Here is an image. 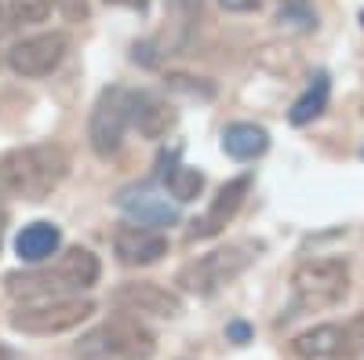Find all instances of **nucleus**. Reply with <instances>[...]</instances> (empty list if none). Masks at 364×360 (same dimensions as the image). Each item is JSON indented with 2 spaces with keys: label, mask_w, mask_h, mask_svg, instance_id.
Segmentation results:
<instances>
[{
  "label": "nucleus",
  "mask_w": 364,
  "mask_h": 360,
  "mask_svg": "<svg viewBox=\"0 0 364 360\" xmlns=\"http://www.w3.org/2000/svg\"><path fill=\"white\" fill-rule=\"evenodd\" d=\"M102 277L99 255L87 248H66L51 262L15 269L4 277V288L11 298L22 302H48V298H77L80 291H91Z\"/></svg>",
  "instance_id": "nucleus-1"
},
{
  "label": "nucleus",
  "mask_w": 364,
  "mask_h": 360,
  "mask_svg": "<svg viewBox=\"0 0 364 360\" xmlns=\"http://www.w3.org/2000/svg\"><path fill=\"white\" fill-rule=\"evenodd\" d=\"M70 175V153L58 142L15 146L0 157V190L8 197L41 204L48 200Z\"/></svg>",
  "instance_id": "nucleus-2"
},
{
  "label": "nucleus",
  "mask_w": 364,
  "mask_h": 360,
  "mask_svg": "<svg viewBox=\"0 0 364 360\" xmlns=\"http://www.w3.org/2000/svg\"><path fill=\"white\" fill-rule=\"evenodd\" d=\"M350 291V262L339 255H321V258H302L291 273V306L288 317L302 313H321L339 306Z\"/></svg>",
  "instance_id": "nucleus-3"
},
{
  "label": "nucleus",
  "mask_w": 364,
  "mask_h": 360,
  "mask_svg": "<svg viewBox=\"0 0 364 360\" xmlns=\"http://www.w3.org/2000/svg\"><path fill=\"white\" fill-rule=\"evenodd\" d=\"M157 353L154 332L132 313H113L95 332H87L77 346L80 360H149Z\"/></svg>",
  "instance_id": "nucleus-4"
},
{
  "label": "nucleus",
  "mask_w": 364,
  "mask_h": 360,
  "mask_svg": "<svg viewBox=\"0 0 364 360\" xmlns=\"http://www.w3.org/2000/svg\"><path fill=\"white\" fill-rule=\"evenodd\" d=\"M259 251H262L259 240H233L226 248H215V251L197 255L193 262H186L178 269L175 284L190 295H215L219 288L233 284L245 273V269L259 258Z\"/></svg>",
  "instance_id": "nucleus-5"
},
{
  "label": "nucleus",
  "mask_w": 364,
  "mask_h": 360,
  "mask_svg": "<svg viewBox=\"0 0 364 360\" xmlns=\"http://www.w3.org/2000/svg\"><path fill=\"white\" fill-rule=\"evenodd\" d=\"M132 128V92L128 87H102L95 106H91V116H87V146L91 153L109 160L120 153L124 146V135Z\"/></svg>",
  "instance_id": "nucleus-6"
},
{
  "label": "nucleus",
  "mask_w": 364,
  "mask_h": 360,
  "mask_svg": "<svg viewBox=\"0 0 364 360\" xmlns=\"http://www.w3.org/2000/svg\"><path fill=\"white\" fill-rule=\"evenodd\" d=\"M95 313L91 298H48V302H22L11 310V327L22 335H63L73 332Z\"/></svg>",
  "instance_id": "nucleus-7"
},
{
  "label": "nucleus",
  "mask_w": 364,
  "mask_h": 360,
  "mask_svg": "<svg viewBox=\"0 0 364 360\" xmlns=\"http://www.w3.org/2000/svg\"><path fill=\"white\" fill-rule=\"evenodd\" d=\"M70 55V33L66 29H48V33H33V37H22L18 44H11L8 51V66L18 77H48L63 66V58Z\"/></svg>",
  "instance_id": "nucleus-8"
},
{
  "label": "nucleus",
  "mask_w": 364,
  "mask_h": 360,
  "mask_svg": "<svg viewBox=\"0 0 364 360\" xmlns=\"http://www.w3.org/2000/svg\"><path fill=\"white\" fill-rule=\"evenodd\" d=\"M113 302L132 313V317H164V320H175L182 313V298L161 284H149V280H139V284H124L113 291Z\"/></svg>",
  "instance_id": "nucleus-9"
},
{
  "label": "nucleus",
  "mask_w": 364,
  "mask_h": 360,
  "mask_svg": "<svg viewBox=\"0 0 364 360\" xmlns=\"http://www.w3.org/2000/svg\"><path fill=\"white\" fill-rule=\"evenodd\" d=\"M113 251L124 266H154L168 255V236L161 229H146V226L124 222L113 233Z\"/></svg>",
  "instance_id": "nucleus-10"
},
{
  "label": "nucleus",
  "mask_w": 364,
  "mask_h": 360,
  "mask_svg": "<svg viewBox=\"0 0 364 360\" xmlns=\"http://www.w3.org/2000/svg\"><path fill=\"white\" fill-rule=\"evenodd\" d=\"M248 190H252V178L248 175H240V178H230V182L215 193V200L208 204V212L193 222V229H190V236H215V233H223L233 219H237V212L245 207V197H248Z\"/></svg>",
  "instance_id": "nucleus-11"
},
{
  "label": "nucleus",
  "mask_w": 364,
  "mask_h": 360,
  "mask_svg": "<svg viewBox=\"0 0 364 360\" xmlns=\"http://www.w3.org/2000/svg\"><path fill=\"white\" fill-rule=\"evenodd\" d=\"M117 204L124 207L135 226H146V229H161V226H175L178 222V207L168 197L149 193V190H124Z\"/></svg>",
  "instance_id": "nucleus-12"
},
{
  "label": "nucleus",
  "mask_w": 364,
  "mask_h": 360,
  "mask_svg": "<svg viewBox=\"0 0 364 360\" xmlns=\"http://www.w3.org/2000/svg\"><path fill=\"white\" fill-rule=\"evenodd\" d=\"M178 120V109L154 95V92H132V124L139 128L142 138H164Z\"/></svg>",
  "instance_id": "nucleus-13"
},
{
  "label": "nucleus",
  "mask_w": 364,
  "mask_h": 360,
  "mask_svg": "<svg viewBox=\"0 0 364 360\" xmlns=\"http://www.w3.org/2000/svg\"><path fill=\"white\" fill-rule=\"evenodd\" d=\"M346 339L350 332L339 324H314L291 339V356L295 360H336L346 349Z\"/></svg>",
  "instance_id": "nucleus-14"
},
{
  "label": "nucleus",
  "mask_w": 364,
  "mask_h": 360,
  "mask_svg": "<svg viewBox=\"0 0 364 360\" xmlns=\"http://www.w3.org/2000/svg\"><path fill=\"white\" fill-rule=\"evenodd\" d=\"M63 248V233H58L55 222H29L22 226V233L15 236V251L22 262L29 266H41V262H51Z\"/></svg>",
  "instance_id": "nucleus-15"
},
{
  "label": "nucleus",
  "mask_w": 364,
  "mask_h": 360,
  "mask_svg": "<svg viewBox=\"0 0 364 360\" xmlns=\"http://www.w3.org/2000/svg\"><path fill=\"white\" fill-rule=\"evenodd\" d=\"M223 149H226V157H233V160H255V157H262L269 149V135H266V128L240 120V124H230L223 131Z\"/></svg>",
  "instance_id": "nucleus-16"
},
{
  "label": "nucleus",
  "mask_w": 364,
  "mask_h": 360,
  "mask_svg": "<svg viewBox=\"0 0 364 360\" xmlns=\"http://www.w3.org/2000/svg\"><path fill=\"white\" fill-rule=\"evenodd\" d=\"M328 95H331V80H328V73H317L310 84H306V92H302L295 102H291V109H288V120L295 128H306V124H314V120L328 109Z\"/></svg>",
  "instance_id": "nucleus-17"
},
{
  "label": "nucleus",
  "mask_w": 364,
  "mask_h": 360,
  "mask_svg": "<svg viewBox=\"0 0 364 360\" xmlns=\"http://www.w3.org/2000/svg\"><path fill=\"white\" fill-rule=\"evenodd\" d=\"M51 15V0H0V33L18 26H37Z\"/></svg>",
  "instance_id": "nucleus-18"
},
{
  "label": "nucleus",
  "mask_w": 364,
  "mask_h": 360,
  "mask_svg": "<svg viewBox=\"0 0 364 360\" xmlns=\"http://www.w3.org/2000/svg\"><path fill=\"white\" fill-rule=\"evenodd\" d=\"M164 186L178 204H186V200H197V193L204 190V175L197 168H171L164 175Z\"/></svg>",
  "instance_id": "nucleus-19"
},
{
  "label": "nucleus",
  "mask_w": 364,
  "mask_h": 360,
  "mask_svg": "<svg viewBox=\"0 0 364 360\" xmlns=\"http://www.w3.org/2000/svg\"><path fill=\"white\" fill-rule=\"evenodd\" d=\"M51 8L70 18V22H84L87 18V0H51Z\"/></svg>",
  "instance_id": "nucleus-20"
},
{
  "label": "nucleus",
  "mask_w": 364,
  "mask_h": 360,
  "mask_svg": "<svg viewBox=\"0 0 364 360\" xmlns=\"http://www.w3.org/2000/svg\"><path fill=\"white\" fill-rule=\"evenodd\" d=\"M168 8L182 18V22H193L200 15V0H168Z\"/></svg>",
  "instance_id": "nucleus-21"
},
{
  "label": "nucleus",
  "mask_w": 364,
  "mask_h": 360,
  "mask_svg": "<svg viewBox=\"0 0 364 360\" xmlns=\"http://www.w3.org/2000/svg\"><path fill=\"white\" fill-rule=\"evenodd\" d=\"M219 4H223L226 11H237V15H248V11H255V8H259V0H219Z\"/></svg>",
  "instance_id": "nucleus-22"
},
{
  "label": "nucleus",
  "mask_w": 364,
  "mask_h": 360,
  "mask_svg": "<svg viewBox=\"0 0 364 360\" xmlns=\"http://www.w3.org/2000/svg\"><path fill=\"white\" fill-rule=\"evenodd\" d=\"M226 335H230V339H233L237 346H245L252 332H248V324H230V327H226Z\"/></svg>",
  "instance_id": "nucleus-23"
},
{
  "label": "nucleus",
  "mask_w": 364,
  "mask_h": 360,
  "mask_svg": "<svg viewBox=\"0 0 364 360\" xmlns=\"http://www.w3.org/2000/svg\"><path fill=\"white\" fill-rule=\"evenodd\" d=\"M106 4H113V8H128V11H146V8H149V0H106Z\"/></svg>",
  "instance_id": "nucleus-24"
},
{
  "label": "nucleus",
  "mask_w": 364,
  "mask_h": 360,
  "mask_svg": "<svg viewBox=\"0 0 364 360\" xmlns=\"http://www.w3.org/2000/svg\"><path fill=\"white\" fill-rule=\"evenodd\" d=\"M350 335H357V339H364V310L353 317V324H350Z\"/></svg>",
  "instance_id": "nucleus-25"
},
{
  "label": "nucleus",
  "mask_w": 364,
  "mask_h": 360,
  "mask_svg": "<svg viewBox=\"0 0 364 360\" xmlns=\"http://www.w3.org/2000/svg\"><path fill=\"white\" fill-rule=\"evenodd\" d=\"M4 233H8V212H4V204H0V248H4Z\"/></svg>",
  "instance_id": "nucleus-26"
},
{
  "label": "nucleus",
  "mask_w": 364,
  "mask_h": 360,
  "mask_svg": "<svg viewBox=\"0 0 364 360\" xmlns=\"http://www.w3.org/2000/svg\"><path fill=\"white\" fill-rule=\"evenodd\" d=\"M0 360H11V353H8L4 346H0Z\"/></svg>",
  "instance_id": "nucleus-27"
},
{
  "label": "nucleus",
  "mask_w": 364,
  "mask_h": 360,
  "mask_svg": "<svg viewBox=\"0 0 364 360\" xmlns=\"http://www.w3.org/2000/svg\"><path fill=\"white\" fill-rule=\"evenodd\" d=\"M360 22H364V15H360Z\"/></svg>",
  "instance_id": "nucleus-28"
}]
</instances>
